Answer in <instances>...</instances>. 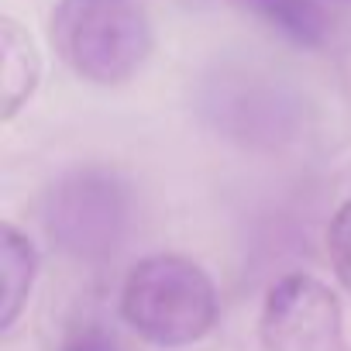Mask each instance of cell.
<instances>
[{
    "label": "cell",
    "instance_id": "1",
    "mask_svg": "<svg viewBox=\"0 0 351 351\" xmlns=\"http://www.w3.org/2000/svg\"><path fill=\"white\" fill-rule=\"evenodd\" d=\"M121 317L155 348H190L217 327L221 296L200 262L158 252L128 272L121 286Z\"/></svg>",
    "mask_w": 351,
    "mask_h": 351
},
{
    "label": "cell",
    "instance_id": "2",
    "mask_svg": "<svg viewBox=\"0 0 351 351\" xmlns=\"http://www.w3.org/2000/svg\"><path fill=\"white\" fill-rule=\"evenodd\" d=\"M49 38L66 69L93 86L128 83L155 49L152 21L138 0H59Z\"/></svg>",
    "mask_w": 351,
    "mask_h": 351
},
{
    "label": "cell",
    "instance_id": "3",
    "mask_svg": "<svg viewBox=\"0 0 351 351\" xmlns=\"http://www.w3.org/2000/svg\"><path fill=\"white\" fill-rule=\"evenodd\" d=\"M42 224L56 248L73 258H107L128 234L131 190L114 169H76L45 193Z\"/></svg>",
    "mask_w": 351,
    "mask_h": 351
},
{
    "label": "cell",
    "instance_id": "4",
    "mask_svg": "<svg viewBox=\"0 0 351 351\" xmlns=\"http://www.w3.org/2000/svg\"><path fill=\"white\" fill-rule=\"evenodd\" d=\"M265 351H348L337 293L310 272H289L265 293L258 313Z\"/></svg>",
    "mask_w": 351,
    "mask_h": 351
},
{
    "label": "cell",
    "instance_id": "5",
    "mask_svg": "<svg viewBox=\"0 0 351 351\" xmlns=\"http://www.w3.org/2000/svg\"><path fill=\"white\" fill-rule=\"evenodd\" d=\"M42 83V52L28 28L0 18V121L11 124Z\"/></svg>",
    "mask_w": 351,
    "mask_h": 351
},
{
    "label": "cell",
    "instance_id": "6",
    "mask_svg": "<svg viewBox=\"0 0 351 351\" xmlns=\"http://www.w3.org/2000/svg\"><path fill=\"white\" fill-rule=\"evenodd\" d=\"M38 276V248L11 221L0 224V334L21 320Z\"/></svg>",
    "mask_w": 351,
    "mask_h": 351
},
{
    "label": "cell",
    "instance_id": "7",
    "mask_svg": "<svg viewBox=\"0 0 351 351\" xmlns=\"http://www.w3.org/2000/svg\"><path fill=\"white\" fill-rule=\"evenodd\" d=\"M238 4L296 45L317 49L327 38V18L313 0H238Z\"/></svg>",
    "mask_w": 351,
    "mask_h": 351
},
{
    "label": "cell",
    "instance_id": "8",
    "mask_svg": "<svg viewBox=\"0 0 351 351\" xmlns=\"http://www.w3.org/2000/svg\"><path fill=\"white\" fill-rule=\"evenodd\" d=\"M327 258L337 282L351 293V200H344L327 224Z\"/></svg>",
    "mask_w": 351,
    "mask_h": 351
},
{
    "label": "cell",
    "instance_id": "9",
    "mask_svg": "<svg viewBox=\"0 0 351 351\" xmlns=\"http://www.w3.org/2000/svg\"><path fill=\"white\" fill-rule=\"evenodd\" d=\"M59 351H121V344L100 320H80L62 334Z\"/></svg>",
    "mask_w": 351,
    "mask_h": 351
}]
</instances>
